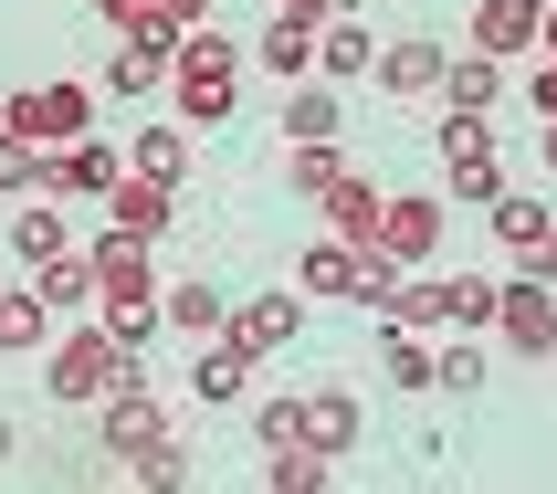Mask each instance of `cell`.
<instances>
[{"instance_id":"obj_1","label":"cell","mask_w":557,"mask_h":494,"mask_svg":"<svg viewBox=\"0 0 557 494\" xmlns=\"http://www.w3.org/2000/svg\"><path fill=\"white\" fill-rule=\"evenodd\" d=\"M232 106H243V42L232 32H189L180 63H169V116L189 137H211V126H232Z\"/></svg>"},{"instance_id":"obj_2","label":"cell","mask_w":557,"mask_h":494,"mask_svg":"<svg viewBox=\"0 0 557 494\" xmlns=\"http://www.w3.org/2000/svg\"><path fill=\"white\" fill-rule=\"evenodd\" d=\"M0 126L32 137L42 158H53V148H85V137H95V85H22L11 106H0Z\"/></svg>"},{"instance_id":"obj_3","label":"cell","mask_w":557,"mask_h":494,"mask_svg":"<svg viewBox=\"0 0 557 494\" xmlns=\"http://www.w3.org/2000/svg\"><path fill=\"white\" fill-rule=\"evenodd\" d=\"M484 221H495V252H505V274H516V284H557V211H547V200L505 189Z\"/></svg>"},{"instance_id":"obj_4","label":"cell","mask_w":557,"mask_h":494,"mask_svg":"<svg viewBox=\"0 0 557 494\" xmlns=\"http://www.w3.org/2000/svg\"><path fill=\"white\" fill-rule=\"evenodd\" d=\"M295 337H306V295H295V284H274V295H243V306H232V347H243L252 369H263V358H284Z\"/></svg>"},{"instance_id":"obj_5","label":"cell","mask_w":557,"mask_h":494,"mask_svg":"<svg viewBox=\"0 0 557 494\" xmlns=\"http://www.w3.org/2000/svg\"><path fill=\"white\" fill-rule=\"evenodd\" d=\"M442 232H453V211L442 200H389L379 211V263H400V274H432V252H442Z\"/></svg>"},{"instance_id":"obj_6","label":"cell","mask_w":557,"mask_h":494,"mask_svg":"<svg viewBox=\"0 0 557 494\" xmlns=\"http://www.w3.org/2000/svg\"><path fill=\"white\" fill-rule=\"evenodd\" d=\"M106 369H116V337H106V326H74V337H53V400L106 410Z\"/></svg>"},{"instance_id":"obj_7","label":"cell","mask_w":557,"mask_h":494,"mask_svg":"<svg viewBox=\"0 0 557 494\" xmlns=\"http://www.w3.org/2000/svg\"><path fill=\"white\" fill-rule=\"evenodd\" d=\"M495 337L516 347V358H557V295H547V284H516V274H505V295H495Z\"/></svg>"},{"instance_id":"obj_8","label":"cell","mask_w":557,"mask_h":494,"mask_svg":"<svg viewBox=\"0 0 557 494\" xmlns=\"http://www.w3.org/2000/svg\"><path fill=\"white\" fill-rule=\"evenodd\" d=\"M358 432H369V410H358V390H306V410H295V442H306L315 464H337V453H358Z\"/></svg>"},{"instance_id":"obj_9","label":"cell","mask_w":557,"mask_h":494,"mask_svg":"<svg viewBox=\"0 0 557 494\" xmlns=\"http://www.w3.org/2000/svg\"><path fill=\"white\" fill-rule=\"evenodd\" d=\"M442 74H453V53H442L432 32H400V42L379 53L369 85H379V95H400V106H421V95H442Z\"/></svg>"},{"instance_id":"obj_10","label":"cell","mask_w":557,"mask_h":494,"mask_svg":"<svg viewBox=\"0 0 557 494\" xmlns=\"http://www.w3.org/2000/svg\"><path fill=\"white\" fill-rule=\"evenodd\" d=\"M315 211H326V243H358V252H369V243H379V211H389V189H379L369 169H337V189H326Z\"/></svg>"},{"instance_id":"obj_11","label":"cell","mask_w":557,"mask_h":494,"mask_svg":"<svg viewBox=\"0 0 557 494\" xmlns=\"http://www.w3.org/2000/svg\"><path fill=\"white\" fill-rule=\"evenodd\" d=\"M536 22H547V0H473V42L463 53L516 63V53H536Z\"/></svg>"},{"instance_id":"obj_12","label":"cell","mask_w":557,"mask_h":494,"mask_svg":"<svg viewBox=\"0 0 557 494\" xmlns=\"http://www.w3.org/2000/svg\"><path fill=\"white\" fill-rule=\"evenodd\" d=\"M505 85H516V63H495V53H453V74H442V116H495Z\"/></svg>"},{"instance_id":"obj_13","label":"cell","mask_w":557,"mask_h":494,"mask_svg":"<svg viewBox=\"0 0 557 494\" xmlns=\"http://www.w3.org/2000/svg\"><path fill=\"white\" fill-rule=\"evenodd\" d=\"M116 180H126V148H106V137H85V148H53V200H106Z\"/></svg>"},{"instance_id":"obj_14","label":"cell","mask_w":557,"mask_h":494,"mask_svg":"<svg viewBox=\"0 0 557 494\" xmlns=\"http://www.w3.org/2000/svg\"><path fill=\"white\" fill-rule=\"evenodd\" d=\"M85 263H95V316H106V306H148V243L116 232V243H95Z\"/></svg>"},{"instance_id":"obj_15","label":"cell","mask_w":557,"mask_h":494,"mask_svg":"<svg viewBox=\"0 0 557 494\" xmlns=\"http://www.w3.org/2000/svg\"><path fill=\"white\" fill-rule=\"evenodd\" d=\"M243 390H252V358H243V347H232V337L189 347V400H200V410H232V400H243Z\"/></svg>"},{"instance_id":"obj_16","label":"cell","mask_w":557,"mask_h":494,"mask_svg":"<svg viewBox=\"0 0 557 494\" xmlns=\"http://www.w3.org/2000/svg\"><path fill=\"white\" fill-rule=\"evenodd\" d=\"M126 180L180 189V180H189V126H180V116H169V126H137V137H126Z\"/></svg>"},{"instance_id":"obj_17","label":"cell","mask_w":557,"mask_h":494,"mask_svg":"<svg viewBox=\"0 0 557 494\" xmlns=\"http://www.w3.org/2000/svg\"><path fill=\"white\" fill-rule=\"evenodd\" d=\"M0 252H11V263H53V252H74V232H63V211L53 200H11V232H0Z\"/></svg>"},{"instance_id":"obj_18","label":"cell","mask_w":557,"mask_h":494,"mask_svg":"<svg viewBox=\"0 0 557 494\" xmlns=\"http://www.w3.org/2000/svg\"><path fill=\"white\" fill-rule=\"evenodd\" d=\"M158 326H180L189 347H211V337H232V295L221 284H180V295H158Z\"/></svg>"},{"instance_id":"obj_19","label":"cell","mask_w":557,"mask_h":494,"mask_svg":"<svg viewBox=\"0 0 557 494\" xmlns=\"http://www.w3.org/2000/svg\"><path fill=\"white\" fill-rule=\"evenodd\" d=\"M252 63H263V74H274L284 95H295V85H315V32L274 11V22H263V42H252Z\"/></svg>"},{"instance_id":"obj_20","label":"cell","mask_w":557,"mask_h":494,"mask_svg":"<svg viewBox=\"0 0 557 494\" xmlns=\"http://www.w3.org/2000/svg\"><path fill=\"white\" fill-rule=\"evenodd\" d=\"M295 295H358V243H326V232H315L306 252H295Z\"/></svg>"},{"instance_id":"obj_21","label":"cell","mask_w":557,"mask_h":494,"mask_svg":"<svg viewBox=\"0 0 557 494\" xmlns=\"http://www.w3.org/2000/svg\"><path fill=\"white\" fill-rule=\"evenodd\" d=\"M158 442H169L158 400H106V464H148Z\"/></svg>"},{"instance_id":"obj_22","label":"cell","mask_w":557,"mask_h":494,"mask_svg":"<svg viewBox=\"0 0 557 494\" xmlns=\"http://www.w3.org/2000/svg\"><path fill=\"white\" fill-rule=\"evenodd\" d=\"M106 211H116V232H126V243H158V232H169V211H180V189L116 180V189H106Z\"/></svg>"},{"instance_id":"obj_23","label":"cell","mask_w":557,"mask_h":494,"mask_svg":"<svg viewBox=\"0 0 557 494\" xmlns=\"http://www.w3.org/2000/svg\"><path fill=\"white\" fill-rule=\"evenodd\" d=\"M53 326H63V316L42 306L32 284H11V295H0V358H32V347H53Z\"/></svg>"},{"instance_id":"obj_24","label":"cell","mask_w":557,"mask_h":494,"mask_svg":"<svg viewBox=\"0 0 557 494\" xmlns=\"http://www.w3.org/2000/svg\"><path fill=\"white\" fill-rule=\"evenodd\" d=\"M284 148H337V85H295L284 95Z\"/></svg>"},{"instance_id":"obj_25","label":"cell","mask_w":557,"mask_h":494,"mask_svg":"<svg viewBox=\"0 0 557 494\" xmlns=\"http://www.w3.org/2000/svg\"><path fill=\"white\" fill-rule=\"evenodd\" d=\"M358 74H379L369 32H358V22H326V32H315V85H358Z\"/></svg>"},{"instance_id":"obj_26","label":"cell","mask_w":557,"mask_h":494,"mask_svg":"<svg viewBox=\"0 0 557 494\" xmlns=\"http://www.w3.org/2000/svg\"><path fill=\"white\" fill-rule=\"evenodd\" d=\"M0 200H53V158L0 126Z\"/></svg>"},{"instance_id":"obj_27","label":"cell","mask_w":557,"mask_h":494,"mask_svg":"<svg viewBox=\"0 0 557 494\" xmlns=\"http://www.w3.org/2000/svg\"><path fill=\"white\" fill-rule=\"evenodd\" d=\"M32 295H42L53 316L95 306V263H85V252H53V263H32Z\"/></svg>"},{"instance_id":"obj_28","label":"cell","mask_w":557,"mask_h":494,"mask_svg":"<svg viewBox=\"0 0 557 494\" xmlns=\"http://www.w3.org/2000/svg\"><path fill=\"white\" fill-rule=\"evenodd\" d=\"M421 326H453V306H442V274H410L400 306H389V337H421Z\"/></svg>"},{"instance_id":"obj_29","label":"cell","mask_w":557,"mask_h":494,"mask_svg":"<svg viewBox=\"0 0 557 494\" xmlns=\"http://www.w3.org/2000/svg\"><path fill=\"white\" fill-rule=\"evenodd\" d=\"M484 369H495V358H484V347H473V337L432 347V390H453V400H473V390H484Z\"/></svg>"},{"instance_id":"obj_30","label":"cell","mask_w":557,"mask_h":494,"mask_svg":"<svg viewBox=\"0 0 557 494\" xmlns=\"http://www.w3.org/2000/svg\"><path fill=\"white\" fill-rule=\"evenodd\" d=\"M263 494H326V464L306 442H284V453H263Z\"/></svg>"},{"instance_id":"obj_31","label":"cell","mask_w":557,"mask_h":494,"mask_svg":"<svg viewBox=\"0 0 557 494\" xmlns=\"http://www.w3.org/2000/svg\"><path fill=\"white\" fill-rule=\"evenodd\" d=\"M495 274H442V306H453V326H495Z\"/></svg>"},{"instance_id":"obj_32","label":"cell","mask_w":557,"mask_h":494,"mask_svg":"<svg viewBox=\"0 0 557 494\" xmlns=\"http://www.w3.org/2000/svg\"><path fill=\"white\" fill-rule=\"evenodd\" d=\"M337 169H347V148H295V158H284V189L326 200V189H337Z\"/></svg>"},{"instance_id":"obj_33","label":"cell","mask_w":557,"mask_h":494,"mask_svg":"<svg viewBox=\"0 0 557 494\" xmlns=\"http://www.w3.org/2000/svg\"><path fill=\"white\" fill-rule=\"evenodd\" d=\"M442 180H453V200L495 211V200H505V158H463V169H442Z\"/></svg>"},{"instance_id":"obj_34","label":"cell","mask_w":557,"mask_h":494,"mask_svg":"<svg viewBox=\"0 0 557 494\" xmlns=\"http://www.w3.org/2000/svg\"><path fill=\"white\" fill-rule=\"evenodd\" d=\"M463 158H495V116H442V169Z\"/></svg>"},{"instance_id":"obj_35","label":"cell","mask_w":557,"mask_h":494,"mask_svg":"<svg viewBox=\"0 0 557 494\" xmlns=\"http://www.w3.org/2000/svg\"><path fill=\"white\" fill-rule=\"evenodd\" d=\"M158 74H169V53H148V42H116V63H106V85H116V95H148Z\"/></svg>"},{"instance_id":"obj_36","label":"cell","mask_w":557,"mask_h":494,"mask_svg":"<svg viewBox=\"0 0 557 494\" xmlns=\"http://www.w3.org/2000/svg\"><path fill=\"white\" fill-rule=\"evenodd\" d=\"M295 410H306V400H252V442L284 453V442H295Z\"/></svg>"},{"instance_id":"obj_37","label":"cell","mask_w":557,"mask_h":494,"mask_svg":"<svg viewBox=\"0 0 557 494\" xmlns=\"http://www.w3.org/2000/svg\"><path fill=\"white\" fill-rule=\"evenodd\" d=\"M95 326H106V337H116V347H148V337H158V306H106V316H95Z\"/></svg>"},{"instance_id":"obj_38","label":"cell","mask_w":557,"mask_h":494,"mask_svg":"<svg viewBox=\"0 0 557 494\" xmlns=\"http://www.w3.org/2000/svg\"><path fill=\"white\" fill-rule=\"evenodd\" d=\"M389 379H400V390H432V347H421V337H389Z\"/></svg>"},{"instance_id":"obj_39","label":"cell","mask_w":557,"mask_h":494,"mask_svg":"<svg viewBox=\"0 0 557 494\" xmlns=\"http://www.w3.org/2000/svg\"><path fill=\"white\" fill-rule=\"evenodd\" d=\"M137 484H148V494H180V484H189V464H180V453H169V442H158L148 464H137Z\"/></svg>"},{"instance_id":"obj_40","label":"cell","mask_w":557,"mask_h":494,"mask_svg":"<svg viewBox=\"0 0 557 494\" xmlns=\"http://www.w3.org/2000/svg\"><path fill=\"white\" fill-rule=\"evenodd\" d=\"M148 11H158L169 32H211V0H148Z\"/></svg>"},{"instance_id":"obj_41","label":"cell","mask_w":557,"mask_h":494,"mask_svg":"<svg viewBox=\"0 0 557 494\" xmlns=\"http://www.w3.org/2000/svg\"><path fill=\"white\" fill-rule=\"evenodd\" d=\"M284 22H306V32H326V22H347V0H274Z\"/></svg>"},{"instance_id":"obj_42","label":"cell","mask_w":557,"mask_h":494,"mask_svg":"<svg viewBox=\"0 0 557 494\" xmlns=\"http://www.w3.org/2000/svg\"><path fill=\"white\" fill-rule=\"evenodd\" d=\"M527 106H536V116L557 126V63H536V74H527Z\"/></svg>"},{"instance_id":"obj_43","label":"cell","mask_w":557,"mask_h":494,"mask_svg":"<svg viewBox=\"0 0 557 494\" xmlns=\"http://www.w3.org/2000/svg\"><path fill=\"white\" fill-rule=\"evenodd\" d=\"M95 11H106L116 32H137V22H148V0H95Z\"/></svg>"},{"instance_id":"obj_44","label":"cell","mask_w":557,"mask_h":494,"mask_svg":"<svg viewBox=\"0 0 557 494\" xmlns=\"http://www.w3.org/2000/svg\"><path fill=\"white\" fill-rule=\"evenodd\" d=\"M536 53H547V63H557V0H547V22H536Z\"/></svg>"},{"instance_id":"obj_45","label":"cell","mask_w":557,"mask_h":494,"mask_svg":"<svg viewBox=\"0 0 557 494\" xmlns=\"http://www.w3.org/2000/svg\"><path fill=\"white\" fill-rule=\"evenodd\" d=\"M536 158H547V169H557V126H547V137H536Z\"/></svg>"},{"instance_id":"obj_46","label":"cell","mask_w":557,"mask_h":494,"mask_svg":"<svg viewBox=\"0 0 557 494\" xmlns=\"http://www.w3.org/2000/svg\"><path fill=\"white\" fill-rule=\"evenodd\" d=\"M0 464H11V421H0Z\"/></svg>"},{"instance_id":"obj_47","label":"cell","mask_w":557,"mask_h":494,"mask_svg":"<svg viewBox=\"0 0 557 494\" xmlns=\"http://www.w3.org/2000/svg\"><path fill=\"white\" fill-rule=\"evenodd\" d=\"M0 295H11V274H0Z\"/></svg>"},{"instance_id":"obj_48","label":"cell","mask_w":557,"mask_h":494,"mask_svg":"<svg viewBox=\"0 0 557 494\" xmlns=\"http://www.w3.org/2000/svg\"><path fill=\"white\" fill-rule=\"evenodd\" d=\"M326 494H337V484H326Z\"/></svg>"}]
</instances>
